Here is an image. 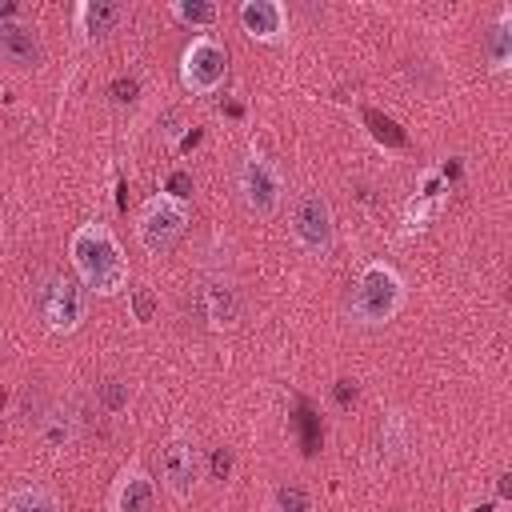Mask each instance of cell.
<instances>
[{
    "mask_svg": "<svg viewBox=\"0 0 512 512\" xmlns=\"http://www.w3.org/2000/svg\"><path fill=\"white\" fill-rule=\"evenodd\" d=\"M240 28L252 40H276L284 32V8L276 0H244L240 4Z\"/></svg>",
    "mask_w": 512,
    "mask_h": 512,
    "instance_id": "cell-10",
    "label": "cell"
},
{
    "mask_svg": "<svg viewBox=\"0 0 512 512\" xmlns=\"http://www.w3.org/2000/svg\"><path fill=\"white\" fill-rule=\"evenodd\" d=\"M228 468H232V456H228V452H216V456H212V472H216V476H228Z\"/></svg>",
    "mask_w": 512,
    "mask_h": 512,
    "instance_id": "cell-22",
    "label": "cell"
},
{
    "mask_svg": "<svg viewBox=\"0 0 512 512\" xmlns=\"http://www.w3.org/2000/svg\"><path fill=\"white\" fill-rule=\"evenodd\" d=\"M156 296H152V288H132V316L140 320V324H148L152 316H156Z\"/></svg>",
    "mask_w": 512,
    "mask_h": 512,
    "instance_id": "cell-17",
    "label": "cell"
},
{
    "mask_svg": "<svg viewBox=\"0 0 512 512\" xmlns=\"http://www.w3.org/2000/svg\"><path fill=\"white\" fill-rule=\"evenodd\" d=\"M0 56H4L8 64H16V68L40 64V36H36V28H28V24H20V20L0 24Z\"/></svg>",
    "mask_w": 512,
    "mask_h": 512,
    "instance_id": "cell-9",
    "label": "cell"
},
{
    "mask_svg": "<svg viewBox=\"0 0 512 512\" xmlns=\"http://www.w3.org/2000/svg\"><path fill=\"white\" fill-rule=\"evenodd\" d=\"M8 512H60V504H56V496L48 492V488H16L12 496H8Z\"/></svg>",
    "mask_w": 512,
    "mask_h": 512,
    "instance_id": "cell-15",
    "label": "cell"
},
{
    "mask_svg": "<svg viewBox=\"0 0 512 512\" xmlns=\"http://www.w3.org/2000/svg\"><path fill=\"white\" fill-rule=\"evenodd\" d=\"M100 400H104L108 412H120L128 404V388L120 380H108V384H100Z\"/></svg>",
    "mask_w": 512,
    "mask_h": 512,
    "instance_id": "cell-18",
    "label": "cell"
},
{
    "mask_svg": "<svg viewBox=\"0 0 512 512\" xmlns=\"http://www.w3.org/2000/svg\"><path fill=\"white\" fill-rule=\"evenodd\" d=\"M120 20H124V4H112V0H84L76 8V24L84 36H108L116 32Z\"/></svg>",
    "mask_w": 512,
    "mask_h": 512,
    "instance_id": "cell-12",
    "label": "cell"
},
{
    "mask_svg": "<svg viewBox=\"0 0 512 512\" xmlns=\"http://www.w3.org/2000/svg\"><path fill=\"white\" fill-rule=\"evenodd\" d=\"M308 492H300V488H280V508L284 512H308Z\"/></svg>",
    "mask_w": 512,
    "mask_h": 512,
    "instance_id": "cell-19",
    "label": "cell"
},
{
    "mask_svg": "<svg viewBox=\"0 0 512 512\" xmlns=\"http://www.w3.org/2000/svg\"><path fill=\"white\" fill-rule=\"evenodd\" d=\"M292 240L308 252V256H328L332 240H336V220H332V204L320 192H300L292 204Z\"/></svg>",
    "mask_w": 512,
    "mask_h": 512,
    "instance_id": "cell-4",
    "label": "cell"
},
{
    "mask_svg": "<svg viewBox=\"0 0 512 512\" xmlns=\"http://www.w3.org/2000/svg\"><path fill=\"white\" fill-rule=\"evenodd\" d=\"M116 512H152L156 504V492H152V480L140 472V468H128L116 484V496H112Z\"/></svg>",
    "mask_w": 512,
    "mask_h": 512,
    "instance_id": "cell-11",
    "label": "cell"
},
{
    "mask_svg": "<svg viewBox=\"0 0 512 512\" xmlns=\"http://www.w3.org/2000/svg\"><path fill=\"white\" fill-rule=\"evenodd\" d=\"M168 196L172 200H188L192 196V176L188 172H172L168 176Z\"/></svg>",
    "mask_w": 512,
    "mask_h": 512,
    "instance_id": "cell-20",
    "label": "cell"
},
{
    "mask_svg": "<svg viewBox=\"0 0 512 512\" xmlns=\"http://www.w3.org/2000/svg\"><path fill=\"white\" fill-rule=\"evenodd\" d=\"M172 12H176V20H184V24H192V28H208V24H216V16H220L212 0H176Z\"/></svg>",
    "mask_w": 512,
    "mask_h": 512,
    "instance_id": "cell-16",
    "label": "cell"
},
{
    "mask_svg": "<svg viewBox=\"0 0 512 512\" xmlns=\"http://www.w3.org/2000/svg\"><path fill=\"white\" fill-rule=\"evenodd\" d=\"M484 60L496 72L512 64V16L508 12H500V20L488 28V36H484Z\"/></svg>",
    "mask_w": 512,
    "mask_h": 512,
    "instance_id": "cell-13",
    "label": "cell"
},
{
    "mask_svg": "<svg viewBox=\"0 0 512 512\" xmlns=\"http://www.w3.org/2000/svg\"><path fill=\"white\" fill-rule=\"evenodd\" d=\"M160 476L168 484L172 496L188 500L192 488H196V476H200V456H196V444L188 436H172L160 452Z\"/></svg>",
    "mask_w": 512,
    "mask_h": 512,
    "instance_id": "cell-8",
    "label": "cell"
},
{
    "mask_svg": "<svg viewBox=\"0 0 512 512\" xmlns=\"http://www.w3.org/2000/svg\"><path fill=\"white\" fill-rule=\"evenodd\" d=\"M36 308H40V316H44V324L52 332H76L84 312H88V300H84V288L76 280L48 276V284L36 296Z\"/></svg>",
    "mask_w": 512,
    "mask_h": 512,
    "instance_id": "cell-6",
    "label": "cell"
},
{
    "mask_svg": "<svg viewBox=\"0 0 512 512\" xmlns=\"http://www.w3.org/2000/svg\"><path fill=\"white\" fill-rule=\"evenodd\" d=\"M224 76H228V52H224V44H216L212 36H196L184 48V56H180V80H184V88L196 92V96H208V92H216L224 84Z\"/></svg>",
    "mask_w": 512,
    "mask_h": 512,
    "instance_id": "cell-5",
    "label": "cell"
},
{
    "mask_svg": "<svg viewBox=\"0 0 512 512\" xmlns=\"http://www.w3.org/2000/svg\"><path fill=\"white\" fill-rule=\"evenodd\" d=\"M404 304V280L388 264H368L352 288V316L364 324H384Z\"/></svg>",
    "mask_w": 512,
    "mask_h": 512,
    "instance_id": "cell-2",
    "label": "cell"
},
{
    "mask_svg": "<svg viewBox=\"0 0 512 512\" xmlns=\"http://www.w3.org/2000/svg\"><path fill=\"white\" fill-rule=\"evenodd\" d=\"M208 320L216 328H232L240 320V300H236L232 288H224V284H212L208 288Z\"/></svg>",
    "mask_w": 512,
    "mask_h": 512,
    "instance_id": "cell-14",
    "label": "cell"
},
{
    "mask_svg": "<svg viewBox=\"0 0 512 512\" xmlns=\"http://www.w3.org/2000/svg\"><path fill=\"white\" fill-rule=\"evenodd\" d=\"M68 256L88 292L112 296L128 284V260H124L116 236L108 232V224H80L68 240Z\"/></svg>",
    "mask_w": 512,
    "mask_h": 512,
    "instance_id": "cell-1",
    "label": "cell"
},
{
    "mask_svg": "<svg viewBox=\"0 0 512 512\" xmlns=\"http://www.w3.org/2000/svg\"><path fill=\"white\" fill-rule=\"evenodd\" d=\"M240 192H244L248 212H256V216H272V212L280 208L284 180H280V172H276L272 160H264V156L252 152V156L244 160V168H240Z\"/></svg>",
    "mask_w": 512,
    "mask_h": 512,
    "instance_id": "cell-7",
    "label": "cell"
},
{
    "mask_svg": "<svg viewBox=\"0 0 512 512\" xmlns=\"http://www.w3.org/2000/svg\"><path fill=\"white\" fill-rule=\"evenodd\" d=\"M112 96L124 104V100H136V80H116L112 84Z\"/></svg>",
    "mask_w": 512,
    "mask_h": 512,
    "instance_id": "cell-21",
    "label": "cell"
},
{
    "mask_svg": "<svg viewBox=\"0 0 512 512\" xmlns=\"http://www.w3.org/2000/svg\"><path fill=\"white\" fill-rule=\"evenodd\" d=\"M184 224H188V208H184V200H172L168 192H160V196H152V200L140 208L136 236H140V244H144L148 256H164V252L180 240Z\"/></svg>",
    "mask_w": 512,
    "mask_h": 512,
    "instance_id": "cell-3",
    "label": "cell"
}]
</instances>
